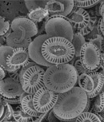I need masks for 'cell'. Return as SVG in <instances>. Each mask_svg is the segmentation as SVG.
<instances>
[{
	"instance_id": "obj_1",
	"label": "cell",
	"mask_w": 104,
	"mask_h": 122,
	"mask_svg": "<svg viewBox=\"0 0 104 122\" xmlns=\"http://www.w3.org/2000/svg\"><path fill=\"white\" fill-rule=\"evenodd\" d=\"M89 98L78 86L63 93H59L53 108L55 117L60 122H75L77 117L86 111Z\"/></svg>"
},
{
	"instance_id": "obj_2",
	"label": "cell",
	"mask_w": 104,
	"mask_h": 122,
	"mask_svg": "<svg viewBox=\"0 0 104 122\" xmlns=\"http://www.w3.org/2000/svg\"><path fill=\"white\" fill-rule=\"evenodd\" d=\"M78 77L75 67L70 63L53 65L45 71L44 86L55 93H63L76 86Z\"/></svg>"
},
{
	"instance_id": "obj_3",
	"label": "cell",
	"mask_w": 104,
	"mask_h": 122,
	"mask_svg": "<svg viewBox=\"0 0 104 122\" xmlns=\"http://www.w3.org/2000/svg\"><path fill=\"white\" fill-rule=\"evenodd\" d=\"M42 55L50 65L70 63L75 57L72 43L63 38H49L42 46Z\"/></svg>"
},
{
	"instance_id": "obj_4",
	"label": "cell",
	"mask_w": 104,
	"mask_h": 122,
	"mask_svg": "<svg viewBox=\"0 0 104 122\" xmlns=\"http://www.w3.org/2000/svg\"><path fill=\"white\" fill-rule=\"evenodd\" d=\"M46 34L49 38H63L71 42L74 36V30L66 17L51 16L45 22Z\"/></svg>"
},
{
	"instance_id": "obj_5",
	"label": "cell",
	"mask_w": 104,
	"mask_h": 122,
	"mask_svg": "<svg viewBox=\"0 0 104 122\" xmlns=\"http://www.w3.org/2000/svg\"><path fill=\"white\" fill-rule=\"evenodd\" d=\"M45 71L38 65L33 66L25 71L20 83L26 93L34 95L38 89L44 87Z\"/></svg>"
},
{
	"instance_id": "obj_6",
	"label": "cell",
	"mask_w": 104,
	"mask_h": 122,
	"mask_svg": "<svg viewBox=\"0 0 104 122\" xmlns=\"http://www.w3.org/2000/svg\"><path fill=\"white\" fill-rule=\"evenodd\" d=\"M78 87L86 93L89 99H94L104 87V77L98 71L94 73H85L78 75Z\"/></svg>"
},
{
	"instance_id": "obj_7",
	"label": "cell",
	"mask_w": 104,
	"mask_h": 122,
	"mask_svg": "<svg viewBox=\"0 0 104 122\" xmlns=\"http://www.w3.org/2000/svg\"><path fill=\"white\" fill-rule=\"evenodd\" d=\"M79 59L87 73H94L100 70L102 65L101 51L93 43L86 42L81 50Z\"/></svg>"
},
{
	"instance_id": "obj_8",
	"label": "cell",
	"mask_w": 104,
	"mask_h": 122,
	"mask_svg": "<svg viewBox=\"0 0 104 122\" xmlns=\"http://www.w3.org/2000/svg\"><path fill=\"white\" fill-rule=\"evenodd\" d=\"M59 94L55 93L46 87L38 89L33 95V105L39 113L49 112L53 109L58 101Z\"/></svg>"
},
{
	"instance_id": "obj_9",
	"label": "cell",
	"mask_w": 104,
	"mask_h": 122,
	"mask_svg": "<svg viewBox=\"0 0 104 122\" xmlns=\"http://www.w3.org/2000/svg\"><path fill=\"white\" fill-rule=\"evenodd\" d=\"M32 38L23 27L21 26H11V31L6 36V46L13 49L24 48L27 49Z\"/></svg>"
},
{
	"instance_id": "obj_10",
	"label": "cell",
	"mask_w": 104,
	"mask_h": 122,
	"mask_svg": "<svg viewBox=\"0 0 104 122\" xmlns=\"http://www.w3.org/2000/svg\"><path fill=\"white\" fill-rule=\"evenodd\" d=\"M49 38L47 34H40V35L37 36L34 38V39L32 40V42L30 43L28 48H27V51L30 57V59L32 61H34L36 65H38L43 67H50L52 65L48 63L46 60L43 58V55H42V46L43 42Z\"/></svg>"
},
{
	"instance_id": "obj_11",
	"label": "cell",
	"mask_w": 104,
	"mask_h": 122,
	"mask_svg": "<svg viewBox=\"0 0 104 122\" xmlns=\"http://www.w3.org/2000/svg\"><path fill=\"white\" fill-rule=\"evenodd\" d=\"M66 18L70 22L74 32L77 33L85 30L91 23V15L88 11L75 6L71 13Z\"/></svg>"
},
{
	"instance_id": "obj_12",
	"label": "cell",
	"mask_w": 104,
	"mask_h": 122,
	"mask_svg": "<svg viewBox=\"0 0 104 122\" xmlns=\"http://www.w3.org/2000/svg\"><path fill=\"white\" fill-rule=\"evenodd\" d=\"M75 7L73 0H50L47 1L45 9L51 16L67 17Z\"/></svg>"
},
{
	"instance_id": "obj_13",
	"label": "cell",
	"mask_w": 104,
	"mask_h": 122,
	"mask_svg": "<svg viewBox=\"0 0 104 122\" xmlns=\"http://www.w3.org/2000/svg\"><path fill=\"white\" fill-rule=\"evenodd\" d=\"M30 57L27 49L17 48L14 49L12 53L6 58V66L10 73H16L30 61Z\"/></svg>"
},
{
	"instance_id": "obj_14",
	"label": "cell",
	"mask_w": 104,
	"mask_h": 122,
	"mask_svg": "<svg viewBox=\"0 0 104 122\" xmlns=\"http://www.w3.org/2000/svg\"><path fill=\"white\" fill-rule=\"evenodd\" d=\"M24 93L20 81L13 77L4 78L0 81V95L3 98H17Z\"/></svg>"
},
{
	"instance_id": "obj_15",
	"label": "cell",
	"mask_w": 104,
	"mask_h": 122,
	"mask_svg": "<svg viewBox=\"0 0 104 122\" xmlns=\"http://www.w3.org/2000/svg\"><path fill=\"white\" fill-rule=\"evenodd\" d=\"M11 26H21L26 30L27 32L28 33L29 36L32 38L33 37L36 36L38 32V26L34 22H33L31 20H30L27 17H23V16H20V17L15 18L11 22Z\"/></svg>"
},
{
	"instance_id": "obj_16",
	"label": "cell",
	"mask_w": 104,
	"mask_h": 122,
	"mask_svg": "<svg viewBox=\"0 0 104 122\" xmlns=\"http://www.w3.org/2000/svg\"><path fill=\"white\" fill-rule=\"evenodd\" d=\"M20 107L25 113L32 117H37L39 116V112L35 110L33 105V95L31 94H26L20 102Z\"/></svg>"
},
{
	"instance_id": "obj_17",
	"label": "cell",
	"mask_w": 104,
	"mask_h": 122,
	"mask_svg": "<svg viewBox=\"0 0 104 122\" xmlns=\"http://www.w3.org/2000/svg\"><path fill=\"white\" fill-rule=\"evenodd\" d=\"M49 17V14L45 8H37L28 12L27 18L35 24L41 22L43 20H47Z\"/></svg>"
},
{
	"instance_id": "obj_18",
	"label": "cell",
	"mask_w": 104,
	"mask_h": 122,
	"mask_svg": "<svg viewBox=\"0 0 104 122\" xmlns=\"http://www.w3.org/2000/svg\"><path fill=\"white\" fill-rule=\"evenodd\" d=\"M86 42H87L86 38H85L84 36H82V34L79 33H77V32L74 33V36H73L72 41H71V43H72L73 46L75 48V57L79 58L81 50H82L83 46L86 44Z\"/></svg>"
},
{
	"instance_id": "obj_19",
	"label": "cell",
	"mask_w": 104,
	"mask_h": 122,
	"mask_svg": "<svg viewBox=\"0 0 104 122\" xmlns=\"http://www.w3.org/2000/svg\"><path fill=\"white\" fill-rule=\"evenodd\" d=\"M14 49L12 47H10L8 46L2 45L0 46V66L6 72L10 73V70L6 66V58L10 55Z\"/></svg>"
},
{
	"instance_id": "obj_20",
	"label": "cell",
	"mask_w": 104,
	"mask_h": 122,
	"mask_svg": "<svg viewBox=\"0 0 104 122\" xmlns=\"http://www.w3.org/2000/svg\"><path fill=\"white\" fill-rule=\"evenodd\" d=\"M13 119L16 122H34V117H32L22 111L20 107V105L17 108L14 109Z\"/></svg>"
},
{
	"instance_id": "obj_21",
	"label": "cell",
	"mask_w": 104,
	"mask_h": 122,
	"mask_svg": "<svg viewBox=\"0 0 104 122\" xmlns=\"http://www.w3.org/2000/svg\"><path fill=\"white\" fill-rule=\"evenodd\" d=\"M94 99V101L91 111L89 112H94L96 114L101 113L104 111V92L102 90Z\"/></svg>"
},
{
	"instance_id": "obj_22",
	"label": "cell",
	"mask_w": 104,
	"mask_h": 122,
	"mask_svg": "<svg viewBox=\"0 0 104 122\" xmlns=\"http://www.w3.org/2000/svg\"><path fill=\"white\" fill-rule=\"evenodd\" d=\"M75 122H103V121L94 112H84L75 119Z\"/></svg>"
},
{
	"instance_id": "obj_23",
	"label": "cell",
	"mask_w": 104,
	"mask_h": 122,
	"mask_svg": "<svg viewBox=\"0 0 104 122\" xmlns=\"http://www.w3.org/2000/svg\"><path fill=\"white\" fill-rule=\"evenodd\" d=\"M100 1H97V0H75L74 1L75 6L78 8H82L86 10L87 8H91L99 3Z\"/></svg>"
},
{
	"instance_id": "obj_24",
	"label": "cell",
	"mask_w": 104,
	"mask_h": 122,
	"mask_svg": "<svg viewBox=\"0 0 104 122\" xmlns=\"http://www.w3.org/2000/svg\"><path fill=\"white\" fill-rule=\"evenodd\" d=\"M47 1H25V6L27 9V10L31 11L37 8H45L46 4H47Z\"/></svg>"
},
{
	"instance_id": "obj_25",
	"label": "cell",
	"mask_w": 104,
	"mask_h": 122,
	"mask_svg": "<svg viewBox=\"0 0 104 122\" xmlns=\"http://www.w3.org/2000/svg\"><path fill=\"white\" fill-rule=\"evenodd\" d=\"M2 101H3L4 106H5V112H4L3 117L2 118V120L0 121V122H4V121H9V120L13 119L14 108L12 107V105H9L8 103L5 102L3 99H2Z\"/></svg>"
},
{
	"instance_id": "obj_26",
	"label": "cell",
	"mask_w": 104,
	"mask_h": 122,
	"mask_svg": "<svg viewBox=\"0 0 104 122\" xmlns=\"http://www.w3.org/2000/svg\"><path fill=\"white\" fill-rule=\"evenodd\" d=\"M9 30H11V24L5 18L0 16V35L9 33Z\"/></svg>"
},
{
	"instance_id": "obj_27",
	"label": "cell",
	"mask_w": 104,
	"mask_h": 122,
	"mask_svg": "<svg viewBox=\"0 0 104 122\" xmlns=\"http://www.w3.org/2000/svg\"><path fill=\"white\" fill-rule=\"evenodd\" d=\"M88 42L91 43H93L94 45H95L96 46L101 50L102 46H103V44L104 42V38L102 35H100V34H95V35L93 36L92 38L89 39Z\"/></svg>"
},
{
	"instance_id": "obj_28",
	"label": "cell",
	"mask_w": 104,
	"mask_h": 122,
	"mask_svg": "<svg viewBox=\"0 0 104 122\" xmlns=\"http://www.w3.org/2000/svg\"><path fill=\"white\" fill-rule=\"evenodd\" d=\"M73 66H74V67H75L78 75H81V74H82V73H87V70L83 67V66L82 65V62H81L79 58H78L75 61V63L73 64Z\"/></svg>"
},
{
	"instance_id": "obj_29",
	"label": "cell",
	"mask_w": 104,
	"mask_h": 122,
	"mask_svg": "<svg viewBox=\"0 0 104 122\" xmlns=\"http://www.w3.org/2000/svg\"><path fill=\"white\" fill-rule=\"evenodd\" d=\"M2 99L5 101V102L8 103L9 105H20L21 102V97H17V98H12V99H9V98H3L2 97Z\"/></svg>"
},
{
	"instance_id": "obj_30",
	"label": "cell",
	"mask_w": 104,
	"mask_h": 122,
	"mask_svg": "<svg viewBox=\"0 0 104 122\" xmlns=\"http://www.w3.org/2000/svg\"><path fill=\"white\" fill-rule=\"evenodd\" d=\"M97 30L99 32V34H100L104 38V25L102 21V18H100L98 20V23H97Z\"/></svg>"
},
{
	"instance_id": "obj_31",
	"label": "cell",
	"mask_w": 104,
	"mask_h": 122,
	"mask_svg": "<svg viewBox=\"0 0 104 122\" xmlns=\"http://www.w3.org/2000/svg\"><path fill=\"white\" fill-rule=\"evenodd\" d=\"M47 120L48 122H60V121L59 119L55 117V115L53 112V110H50V111L48 112V115H47Z\"/></svg>"
},
{
	"instance_id": "obj_32",
	"label": "cell",
	"mask_w": 104,
	"mask_h": 122,
	"mask_svg": "<svg viewBox=\"0 0 104 122\" xmlns=\"http://www.w3.org/2000/svg\"><path fill=\"white\" fill-rule=\"evenodd\" d=\"M48 115V112H44V113H40L38 117H37L34 118V122H43L44 120L47 119Z\"/></svg>"
},
{
	"instance_id": "obj_33",
	"label": "cell",
	"mask_w": 104,
	"mask_h": 122,
	"mask_svg": "<svg viewBox=\"0 0 104 122\" xmlns=\"http://www.w3.org/2000/svg\"><path fill=\"white\" fill-rule=\"evenodd\" d=\"M104 12V1L99 2V15H100L102 17V15Z\"/></svg>"
},
{
	"instance_id": "obj_34",
	"label": "cell",
	"mask_w": 104,
	"mask_h": 122,
	"mask_svg": "<svg viewBox=\"0 0 104 122\" xmlns=\"http://www.w3.org/2000/svg\"><path fill=\"white\" fill-rule=\"evenodd\" d=\"M4 112H5V106H4L3 101H2L1 104H0V121H1L2 118L3 117Z\"/></svg>"
},
{
	"instance_id": "obj_35",
	"label": "cell",
	"mask_w": 104,
	"mask_h": 122,
	"mask_svg": "<svg viewBox=\"0 0 104 122\" xmlns=\"http://www.w3.org/2000/svg\"><path fill=\"white\" fill-rule=\"evenodd\" d=\"M100 51L102 54V65H101L100 70H104V42H103V46H102V49Z\"/></svg>"
},
{
	"instance_id": "obj_36",
	"label": "cell",
	"mask_w": 104,
	"mask_h": 122,
	"mask_svg": "<svg viewBox=\"0 0 104 122\" xmlns=\"http://www.w3.org/2000/svg\"><path fill=\"white\" fill-rule=\"evenodd\" d=\"M6 78V71L0 66V81Z\"/></svg>"
},
{
	"instance_id": "obj_37",
	"label": "cell",
	"mask_w": 104,
	"mask_h": 122,
	"mask_svg": "<svg viewBox=\"0 0 104 122\" xmlns=\"http://www.w3.org/2000/svg\"><path fill=\"white\" fill-rule=\"evenodd\" d=\"M99 117H100L101 120L103 121V122H104V111L103 112H101V113H99Z\"/></svg>"
},
{
	"instance_id": "obj_38",
	"label": "cell",
	"mask_w": 104,
	"mask_h": 122,
	"mask_svg": "<svg viewBox=\"0 0 104 122\" xmlns=\"http://www.w3.org/2000/svg\"><path fill=\"white\" fill-rule=\"evenodd\" d=\"M101 18H102V21H103V25H104V12L103 13V15H102Z\"/></svg>"
},
{
	"instance_id": "obj_39",
	"label": "cell",
	"mask_w": 104,
	"mask_h": 122,
	"mask_svg": "<svg viewBox=\"0 0 104 122\" xmlns=\"http://www.w3.org/2000/svg\"><path fill=\"white\" fill-rule=\"evenodd\" d=\"M4 122H16L14 119H11V120H9V121H4Z\"/></svg>"
},
{
	"instance_id": "obj_40",
	"label": "cell",
	"mask_w": 104,
	"mask_h": 122,
	"mask_svg": "<svg viewBox=\"0 0 104 122\" xmlns=\"http://www.w3.org/2000/svg\"><path fill=\"white\" fill-rule=\"evenodd\" d=\"M1 102H2V97L0 95V104H1Z\"/></svg>"
},
{
	"instance_id": "obj_41",
	"label": "cell",
	"mask_w": 104,
	"mask_h": 122,
	"mask_svg": "<svg viewBox=\"0 0 104 122\" xmlns=\"http://www.w3.org/2000/svg\"><path fill=\"white\" fill-rule=\"evenodd\" d=\"M103 91L104 92V87H103Z\"/></svg>"
},
{
	"instance_id": "obj_42",
	"label": "cell",
	"mask_w": 104,
	"mask_h": 122,
	"mask_svg": "<svg viewBox=\"0 0 104 122\" xmlns=\"http://www.w3.org/2000/svg\"><path fill=\"white\" fill-rule=\"evenodd\" d=\"M2 46V44H1V43H0V46Z\"/></svg>"
}]
</instances>
